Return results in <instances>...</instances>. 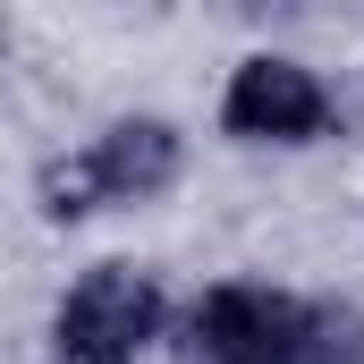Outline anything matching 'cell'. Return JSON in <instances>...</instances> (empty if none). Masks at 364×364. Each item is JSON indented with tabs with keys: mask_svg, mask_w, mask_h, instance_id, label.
<instances>
[{
	"mask_svg": "<svg viewBox=\"0 0 364 364\" xmlns=\"http://www.w3.org/2000/svg\"><path fill=\"white\" fill-rule=\"evenodd\" d=\"M60 356L68 364H136L161 339V288L127 263H102L60 296V322H51Z\"/></svg>",
	"mask_w": 364,
	"mask_h": 364,
	"instance_id": "3957f363",
	"label": "cell"
},
{
	"mask_svg": "<svg viewBox=\"0 0 364 364\" xmlns=\"http://www.w3.org/2000/svg\"><path fill=\"white\" fill-rule=\"evenodd\" d=\"M178 178V127L170 119H119L102 127L68 170H51V212H93V203H153Z\"/></svg>",
	"mask_w": 364,
	"mask_h": 364,
	"instance_id": "7a4b0ae2",
	"label": "cell"
},
{
	"mask_svg": "<svg viewBox=\"0 0 364 364\" xmlns=\"http://www.w3.org/2000/svg\"><path fill=\"white\" fill-rule=\"evenodd\" d=\"M220 127L237 144H314L331 127V93L305 60L255 51V60H237V77L220 93Z\"/></svg>",
	"mask_w": 364,
	"mask_h": 364,
	"instance_id": "277c9868",
	"label": "cell"
},
{
	"mask_svg": "<svg viewBox=\"0 0 364 364\" xmlns=\"http://www.w3.org/2000/svg\"><path fill=\"white\" fill-rule=\"evenodd\" d=\"M195 356L203 364H322V314L296 296L229 279L195 305Z\"/></svg>",
	"mask_w": 364,
	"mask_h": 364,
	"instance_id": "6da1fadb",
	"label": "cell"
}]
</instances>
